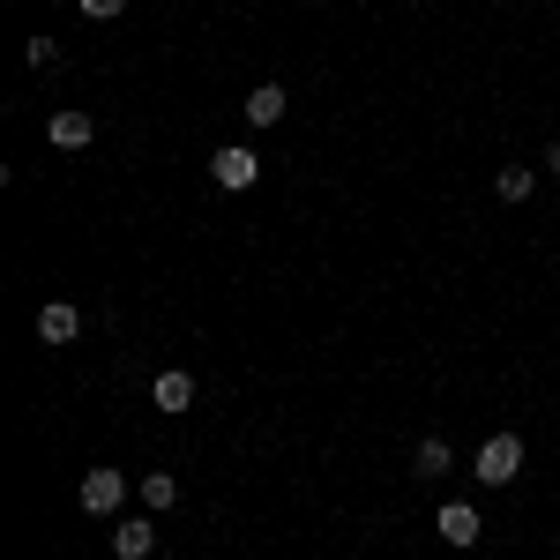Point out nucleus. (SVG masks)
<instances>
[{"label": "nucleus", "mask_w": 560, "mask_h": 560, "mask_svg": "<svg viewBox=\"0 0 560 560\" xmlns=\"http://www.w3.org/2000/svg\"><path fill=\"white\" fill-rule=\"evenodd\" d=\"M90 135H97V120H90V113H75V105L45 120V142H52V150H83Z\"/></svg>", "instance_id": "obj_6"}, {"label": "nucleus", "mask_w": 560, "mask_h": 560, "mask_svg": "<svg viewBox=\"0 0 560 560\" xmlns=\"http://www.w3.org/2000/svg\"><path fill=\"white\" fill-rule=\"evenodd\" d=\"M471 471H478V486H516V471H523V433H493V441L471 456Z\"/></svg>", "instance_id": "obj_1"}, {"label": "nucleus", "mask_w": 560, "mask_h": 560, "mask_svg": "<svg viewBox=\"0 0 560 560\" xmlns=\"http://www.w3.org/2000/svg\"><path fill=\"white\" fill-rule=\"evenodd\" d=\"M493 195H501V202H530V195H538V173H530V165H501Z\"/></svg>", "instance_id": "obj_12"}, {"label": "nucleus", "mask_w": 560, "mask_h": 560, "mask_svg": "<svg viewBox=\"0 0 560 560\" xmlns=\"http://www.w3.org/2000/svg\"><path fill=\"white\" fill-rule=\"evenodd\" d=\"M240 113H247L255 128H277V120H284V83H255V90H247V105H240Z\"/></svg>", "instance_id": "obj_9"}, {"label": "nucleus", "mask_w": 560, "mask_h": 560, "mask_svg": "<svg viewBox=\"0 0 560 560\" xmlns=\"http://www.w3.org/2000/svg\"><path fill=\"white\" fill-rule=\"evenodd\" d=\"M411 471H419V478H448V471H456V448H448L441 433H427L419 456H411Z\"/></svg>", "instance_id": "obj_10"}, {"label": "nucleus", "mask_w": 560, "mask_h": 560, "mask_svg": "<svg viewBox=\"0 0 560 560\" xmlns=\"http://www.w3.org/2000/svg\"><path fill=\"white\" fill-rule=\"evenodd\" d=\"M433 530H441L448 546H478V530H486V516H478L471 501H448V509L433 516Z\"/></svg>", "instance_id": "obj_4"}, {"label": "nucleus", "mask_w": 560, "mask_h": 560, "mask_svg": "<svg viewBox=\"0 0 560 560\" xmlns=\"http://www.w3.org/2000/svg\"><path fill=\"white\" fill-rule=\"evenodd\" d=\"M113 553H120V560H150V553H158V523H150V516H120Z\"/></svg>", "instance_id": "obj_5"}, {"label": "nucleus", "mask_w": 560, "mask_h": 560, "mask_svg": "<svg viewBox=\"0 0 560 560\" xmlns=\"http://www.w3.org/2000/svg\"><path fill=\"white\" fill-rule=\"evenodd\" d=\"M210 179H217V187H232V195H240V187H255V179H261V158L247 150V142H224V150L210 158Z\"/></svg>", "instance_id": "obj_3"}, {"label": "nucleus", "mask_w": 560, "mask_h": 560, "mask_svg": "<svg viewBox=\"0 0 560 560\" xmlns=\"http://www.w3.org/2000/svg\"><path fill=\"white\" fill-rule=\"evenodd\" d=\"M75 501H83V516H120L128 509V478L113 471V464H97V471H83Z\"/></svg>", "instance_id": "obj_2"}, {"label": "nucleus", "mask_w": 560, "mask_h": 560, "mask_svg": "<svg viewBox=\"0 0 560 560\" xmlns=\"http://www.w3.org/2000/svg\"><path fill=\"white\" fill-rule=\"evenodd\" d=\"M135 493H142V509H150V516H165V509H179V478H173V471H150L142 486H135Z\"/></svg>", "instance_id": "obj_11"}, {"label": "nucleus", "mask_w": 560, "mask_h": 560, "mask_svg": "<svg viewBox=\"0 0 560 560\" xmlns=\"http://www.w3.org/2000/svg\"><path fill=\"white\" fill-rule=\"evenodd\" d=\"M150 404H158L165 419H173V411H187V404H195V374H179V366H165V374L150 382Z\"/></svg>", "instance_id": "obj_7"}, {"label": "nucleus", "mask_w": 560, "mask_h": 560, "mask_svg": "<svg viewBox=\"0 0 560 560\" xmlns=\"http://www.w3.org/2000/svg\"><path fill=\"white\" fill-rule=\"evenodd\" d=\"M546 173H560V142H553V150H546Z\"/></svg>", "instance_id": "obj_15"}, {"label": "nucleus", "mask_w": 560, "mask_h": 560, "mask_svg": "<svg viewBox=\"0 0 560 560\" xmlns=\"http://www.w3.org/2000/svg\"><path fill=\"white\" fill-rule=\"evenodd\" d=\"M23 60H31V68H60V45H52V38H31V45H23Z\"/></svg>", "instance_id": "obj_13"}, {"label": "nucleus", "mask_w": 560, "mask_h": 560, "mask_svg": "<svg viewBox=\"0 0 560 560\" xmlns=\"http://www.w3.org/2000/svg\"><path fill=\"white\" fill-rule=\"evenodd\" d=\"M75 8H83L90 23H113V15H120V8H128V0H75Z\"/></svg>", "instance_id": "obj_14"}, {"label": "nucleus", "mask_w": 560, "mask_h": 560, "mask_svg": "<svg viewBox=\"0 0 560 560\" xmlns=\"http://www.w3.org/2000/svg\"><path fill=\"white\" fill-rule=\"evenodd\" d=\"M75 329H83V314H75L68 300L38 306V345H75Z\"/></svg>", "instance_id": "obj_8"}]
</instances>
